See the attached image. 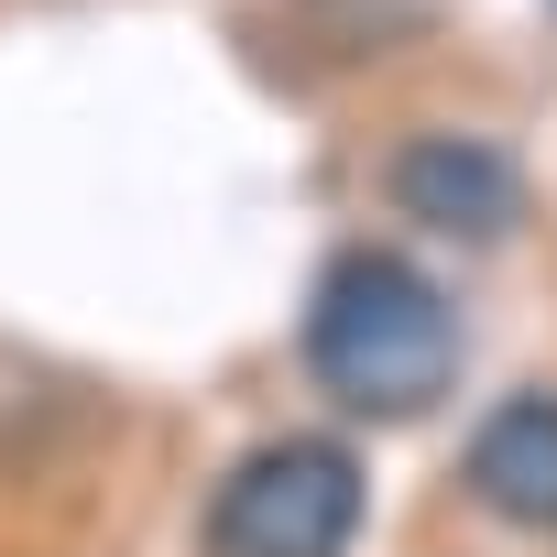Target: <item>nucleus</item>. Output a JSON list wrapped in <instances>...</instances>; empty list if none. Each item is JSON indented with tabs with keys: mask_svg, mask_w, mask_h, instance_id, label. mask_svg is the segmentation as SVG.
Returning a JSON list of instances; mask_svg holds the SVG:
<instances>
[{
	"mask_svg": "<svg viewBox=\"0 0 557 557\" xmlns=\"http://www.w3.org/2000/svg\"><path fill=\"white\" fill-rule=\"evenodd\" d=\"M307 383L361 426L437 416L459 383V307L405 251H339L307 296Z\"/></svg>",
	"mask_w": 557,
	"mask_h": 557,
	"instance_id": "obj_1",
	"label": "nucleus"
},
{
	"mask_svg": "<svg viewBox=\"0 0 557 557\" xmlns=\"http://www.w3.org/2000/svg\"><path fill=\"white\" fill-rule=\"evenodd\" d=\"M372 470L350 437H273L208 492V557H350Z\"/></svg>",
	"mask_w": 557,
	"mask_h": 557,
	"instance_id": "obj_2",
	"label": "nucleus"
},
{
	"mask_svg": "<svg viewBox=\"0 0 557 557\" xmlns=\"http://www.w3.org/2000/svg\"><path fill=\"white\" fill-rule=\"evenodd\" d=\"M394 208L416 230H448V240H503L524 219V175L503 143H470V132H416L394 153Z\"/></svg>",
	"mask_w": 557,
	"mask_h": 557,
	"instance_id": "obj_3",
	"label": "nucleus"
},
{
	"mask_svg": "<svg viewBox=\"0 0 557 557\" xmlns=\"http://www.w3.org/2000/svg\"><path fill=\"white\" fill-rule=\"evenodd\" d=\"M459 470H470V492H481L503 524L557 535V394H503V405L470 426Z\"/></svg>",
	"mask_w": 557,
	"mask_h": 557,
	"instance_id": "obj_4",
	"label": "nucleus"
}]
</instances>
